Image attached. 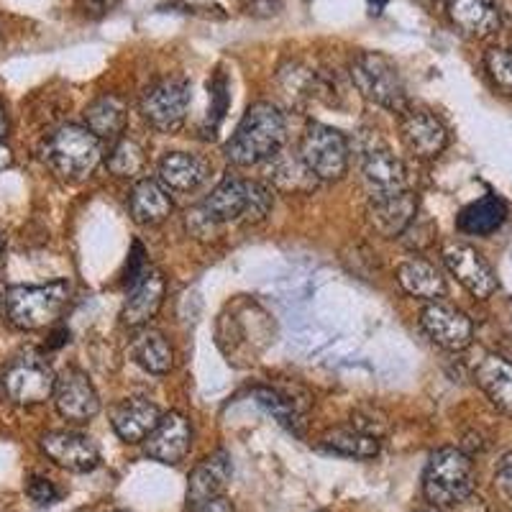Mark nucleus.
I'll return each mask as SVG.
<instances>
[{"label":"nucleus","mask_w":512,"mask_h":512,"mask_svg":"<svg viewBox=\"0 0 512 512\" xmlns=\"http://www.w3.org/2000/svg\"><path fill=\"white\" fill-rule=\"evenodd\" d=\"M285 136V116L272 103H254L228 139V162L236 167H254V164L267 162L274 154L282 152Z\"/></svg>","instance_id":"f257e3e1"},{"label":"nucleus","mask_w":512,"mask_h":512,"mask_svg":"<svg viewBox=\"0 0 512 512\" xmlns=\"http://www.w3.org/2000/svg\"><path fill=\"white\" fill-rule=\"evenodd\" d=\"M41 157L54 175L67 182H80L95 172L103 159L100 139L82 126H59L41 146Z\"/></svg>","instance_id":"f03ea898"},{"label":"nucleus","mask_w":512,"mask_h":512,"mask_svg":"<svg viewBox=\"0 0 512 512\" xmlns=\"http://www.w3.org/2000/svg\"><path fill=\"white\" fill-rule=\"evenodd\" d=\"M70 282L57 280L47 285H18L3 297L6 315L21 331H41L54 326L70 303Z\"/></svg>","instance_id":"7ed1b4c3"},{"label":"nucleus","mask_w":512,"mask_h":512,"mask_svg":"<svg viewBox=\"0 0 512 512\" xmlns=\"http://www.w3.org/2000/svg\"><path fill=\"white\" fill-rule=\"evenodd\" d=\"M423 492L433 507H454L469 500L474 492L472 459L461 448H438L425 466Z\"/></svg>","instance_id":"20e7f679"},{"label":"nucleus","mask_w":512,"mask_h":512,"mask_svg":"<svg viewBox=\"0 0 512 512\" xmlns=\"http://www.w3.org/2000/svg\"><path fill=\"white\" fill-rule=\"evenodd\" d=\"M351 80L356 90L379 108L405 113L408 108V93L397 72V64L382 52H361L351 62Z\"/></svg>","instance_id":"39448f33"},{"label":"nucleus","mask_w":512,"mask_h":512,"mask_svg":"<svg viewBox=\"0 0 512 512\" xmlns=\"http://www.w3.org/2000/svg\"><path fill=\"white\" fill-rule=\"evenodd\" d=\"M190 85L182 77H162L141 95V116L159 134H177L187 121Z\"/></svg>","instance_id":"423d86ee"},{"label":"nucleus","mask_w":512,"mask_h":512,"mask_svg":"<svg viewBox=\"0 0 512 512\" xmlns=\"http://www.w3.org/2000/svg\"><path fill=\"white\" fill-rule=\"evenodd\" d=\"M297 154L320 182L341 180L349 169V141L341 131L323 123H310Z\"/></svg>","instance_id":"0eeeda50"},{"label":"nucleus","mask_w":512,"mask_h":512,"mask_svg":"<svg viewBox=\"0 0 512 512\" xmlns=\"http://www.w3.org/2000/svg\"><path fill=\"white\" fill-rule=\"evenodd\" d=\"M3 390H6L8 400L16 405H41L54 395V377L52 367L39 356H21L3 372Z\"/></svg>","instance_id":"6e6552de"},{"label":"nucleus","mask_w":512,"mask_h":512,"mask_svg":"<svg viewBox=\"0 0 512 512\" xmlns=\"http://www.w3.org/2000/svg\"><path fill=\"white\" fill-rule=\"evenodd\" d=\"M420 326L433 344L446 351H464L474 338L472 318L441 300L425 305L420 313Z\"/></svg>","instance_id":"1a4fd4ad"},{"label":"nucleus","mask_w":512,"mask_h":512,"mask_svg":"<svg viewBox=\"0 0 512 512\" xmlns=\"http://www.w3.org/2000/svg\"><path fill=\"white\" fill-rule=\"evenodd\" d=\"M52 397L54 405H57V413L64 420H70V423H88L100 410V397L95 392L93 382H90L88 374L75 367L64 369L59 374Z\"/></svg>","instance_id":"9d476101"},{"label":"nucleus","mask_w":512,"mask_h":512,"mask_svg":"<svg viewBox=\"0 0 512 512\" xmlns=\"http://www.w3.org/2000/svg\"><path fill=\"white\" fill-rule=\"evenodd\" d=\"M443 264H446L448 272L454 274L456 280H459L466 290L472 292L474 297H479V300H487V297L495 295V272H492V267L484 262L482 254H479L474 246L459 244V241L448 244L446 249H443Z\"/></svg>","instance_id":"9b49d317"},{"label":"nucleus","mask_w":512,"mask_h":512,"mask_svg":"<svg viewBox=\"0 0 512 512\" xmlns=\"http://www.w3.org/2000/svg\"><path fill=\"white\" fill-rule=\"evenodd\" d=\"M41 451L49 456L57 466L67 472H93L100 464V451L93 443V438L82 436V433L70 431H52L41 436Z\"/></svg>","instance_id":"f8f14e48"},{"label":"nucleus","mask_w":512,"mask_h":512,"mask_svg":"<svg viewBox=\"0 0 512 512\" xmlns=\"http://www.w3.org/2000/svg\"><path fill=\"white\" fill-rule=\"evenodd\" d=\"M369 223L384 239H397L418 218V198L410 190L369 198Z\"/></svg>","instance_id":"ddd939ff"},{"label":"nucleus","mask_w":512,"mask_h":512,"mask_svg":"<svg viewBox=\"0 0 512 512\" xmlns=\"http://www.w3.org/2000/svg\"><path fill=\"white\" fill-rule=\"evenodd\" d=\"M400 136L408 152L418 159H436L448 144L446 126L428 111L402 113Z\"/></svg>","instance_id":"4468645a"},{"label":"nucleus","mask_w":512,"mask_h":512,"mask_svg":"<svg viewBox=\"0 0 512 512\" xmlns=\"http://www.w3.org/2000/svg\"><path fill=\"white\" fill-rule=\"evenodd\" d=\"M254 397L269 415H272L282 428H287L295 436H303L305 428V413L310 408V397L305 395V390L300 387H292V392L287 387H254L251 390Z\"/></svg>","instance_id":"2eb2a0df"},{"label":"nucleus","mask_w":512,"mask_h":512,"mask_svg":"<svg viewBox=\"0 0 512 512\" xmlns=\"http://www.w3.org/2000/svg\"><path fill=\"white\" fill-rule=\"evenodd\" d=\"M192 446L190 420L182 413L162 415L154 433L146 438V456L159 464H180Z\"/></svg>","instance_id":"dca6fc26"},{"label":"nucleus","mask_w":512,"mask_h":512,"mask_svg":"<svg viewBox=\"0 0 512 512\" xmlns=\"http://www.w3.org/2000/svg\"><path fill=\"white\" fill-rule=\"evenodd\" d=\"M164 292H167V282L157 269L141 274V280L131 285V292L123 305V323L128 328H144L157 318L159 308L164 303Z\"/></svg>","instance_id":"f3484780"},{"label":"nucleus","mask_w":512,"mask_h":512,"mask_svg":"<svg viewBox=\"0 0 512 512\" xmlns=\"http://www.w3.org/2000/svg\"><path fill=\"white\" fill-rule=\"evenodd\" d=\"M159 420H162V410L144 397H128L111 410L113 431L126 443L146 441L159 425Z\"/></svg>","instance_id":"a211bd4d"},{"label":"nucleus","mask_w":512,"mask_h":512,"mask_svg":"<svg viewBox=\"0 0 512 512\" xmlns=\"http://www.w3.org/2000/svg\"><path fill=\"white\" fill-rule=\"evenodd\" d=\"M249 203H251V180L239 177H226L218 182L216 190L203 200V208L218 226H226L233 221L249 223Z\"/></svg>","instance_id":"6ab92c4d"},{"label":"nucleus","mask_w":512,"mask_h":512,"mask_svg":"<svg viewBox=\"0 0 512 512\" xmlns=\"http://www.w3.org/2000/svg\"><path fill=\"white\" fill-rule=\"evenodd\" d=\"M361 175L369 187V195H392L408 190V172L405 164L387 149H369L361 159Z\"/></svg>","instance_id":"aec40b11"},{"label":"nucleus","mask_w":512,"mask_h":512,"mask_svg":"<svg viewBox=\"0 0 512 512\" xmlns=\"http://www.w3.org/2000/svg\"><path fill=\"white\" fill-rule=\"evenodd\" d=\"M233 474L231 456L226 451H216L205 461H200L190 474V484H187V502L190 507H198L203 502L216 500L223 495V489L228 487Z\"/></svg>","instance_id":"412c9836"},{"label":"nucleus","mask_w":512,"mask_h":512,"mask_svg":"<svg viewBox=\"0 0 512 512\" xmlns=\"http://www.w3.org/2000/svg\"><path fill=\"white\" fill-rule=\"evenodd\" d=\"M448 18L454 21L456 29L464 31L474 39H487L495 31H500V11L495 0H448Z\"/></svg>","instance_id":"4be33fe9"},{"label":"nucleus","mask_w":512,"mask_h":512,"mask_svg":"<svg viewBox=\"0 0 512 512\" xmlns=\"http://www.w3.org/2000/svg\"><path fill=\"white\" fill-rule=\"evenodd\" d=\"M210 175L208 159L198 154L172 152L159 162V182L172 192L198 190Z\"/></svg>","instance_id":"5701e85b"},{"label":"nucleus","mask_w":512,"mask_h":512,"mask_svg":"<svg viewBox=\"0 0 512 512\" xmlns=\"http://www.w3.org/2000/svg\"><path fill=\"white\" fill-rule=\"evenodd\" d=\"M128 208H131V218L139 226H157V223L167 221L172 216V200L167 195V187L157 180H139L131 190L128 198Z\"/></svg>","instance_id":"b1692460"},{"label":"nucleus","mask_w":512,"mask_h":512,"mask_svg":"<svg viewBox=\"0 0 512 512\" xmlns=\"http://www.w3.org/2000/svg\"><path fill=\"white\" fill-rule=\"evenodd\" d=\"M397 282L410 297H418V300H441L446 295V280L443 274L433 267L431 262H425L420 256H413L408 262H402L397 267Z\"/></svg>","instance_id":"393cba45"},{"label":"nucleus","mask_w":512,"mask_h":512,"mask_svg":"<svg viewBox=\"0 0 512 512\" xmlns=\"http://www.w3.org/2000/svg\"><path fill=\"white\" fill-rule=\"evenodd\" d=\"M477 384L500 413L512 415V364L497 354H487L477 367Z\"/></svg>","instance_id":"a878e982"},{"label":"nucleus","mask_w":512,"mask_h":512,"mask_svg":"<svg viewBox=\"0 0 512 512\" xmlns=\"http://www.w3.org/2000/svg\"><path fill=\"white\" fill-rule=\"evenodd\" d=\"M269 169L267 175L272 180V185L282 192H313L318 187V177L310 172L308 164L303 162L300 154H287V152H277L272 159H267Z\"/></svg>","instance_id":"bb28decb"},{"label":"nucleus","mask_w":512,"mask_h":512,"mask_svg":"<svg viewBox=\"0 0 512 512\" xmlns=\"http://www.w3.org/2000/svg\"><path fill=\"white\" fill-rule=\"evenodd\" d=\"M128 123V108L118 95H100L85 108V128L98 139H118Z\"/></svg>","instance_id":"cd10ccee"},{"label":"nucleus","mask_w":512,"mask_h":512,"mask_svg":"<svg viewBox=\"0 0 512 512\" xmlns=\"http://www.w3.org/2000/svg\"><path fill=\"white\" fill-rule=\"evenodd\" d=\"M131 356L149 374H167L172 369V361H175V354H172V346L167 344V338L146 326L136 328L134 338H131Z\"/></svg>","instance_id":"c85d7f7f"},{"label":"nucleus","mask_w":512,"mask_h":512,"mask_svg":"<svg viewBox=\"0 0 512 512\" xmlns=\"http://www.w3.org/2000/svg\"><path fill=\"white\" fill-rule=\"evenodd\" d=\"M505 216V203L497 200L495 195H484V198L474 200V203L461 210L459 218H456V226H459L461 233H469V236H489L505 223Z\"/></svg>","instance_id":"c756f323"},{"label":"nucleus","mask_w":512,"mask_h":512,"mask_svg":"<svg viewBox=\"0 0 512 512\" xmlns=\"http://www.w3.org/2000/svg\"><path fill=\"white\" fill-rule=\"evenodd\" d=\"M323 446L338 456H351V459H372L379 454V438L361 433L359 428H333L323 436Z\"/></svg>","instance_id":"7c9ffc66"},{"label":"nucleus","mask_w":512,"mask_h":512,"mask_svg":"<svg viewBox=\"0 0 512 512\" xmlns=\"http://www.w3.org/2000/svg\"><path fill=\"white\" fill-rule=\"evenodd\" d=\"M108 164V172L116 177H139L146 167V154L141 149V144H136L134 139H118L113 144L111 154L105 159Z\"/></svg>","instance_id":"2f4dec72"},{"label":"nucleus","mask_w":512,"mask_h":512,"mask_svg":"<svg viewBox=\"0 0 512 512\" xmlns=\"http://www.w3.org/2000/svg\"><path fill=\"white\" fill-rule=\"evenodd\" d=\"M484 67H487L489 77H492L497 88L505 95H512V52L500 47L489 49L484 54Z\"/></svg>","instance_id":"473e14b6"},{"label":"nucleus","mask_w":512,"mask_h":512,"mask_svg":"<svg viewBox=\"0 0 512 512\" xmlns=\"http://www.w3.org/2000/svg\"><path fill=\"white\" fill-rule=\"evenodd\" d=\"M185 228L192 239H198V241H213L218 233H221V226H218V223L205 213L203 205H195L192 210H187Z\"/></svg>","instance_id":"72a5a7b5"},{"label":"nucleus","mask_w":512,"mask_h":512,"mask_svg":"<svg viewBox=\"0 0 512 512\" xmlns=\"http://www.w3.org/2000/svg\"><path fill=\"white\" fill-rule=\"evenodd\" d=\"M29 497L36 502V505H52L57 502L59 492L49 479H41V477H31L29 479Z\"/></svg>","instance_id":"f704fd0d"},{"label":"nucleus","mask_w":512,"mask_h":512,"mask_svg":"<svg viewBox=\"0 0 512 512\" xmlns=\"http://www.w3.org/2000/svg\"><path fill=\"white\" fill-rule=\"evenodd\" d=\"M495 487L507 502H512V454L502 456L495 472Z\"/></svg>","instance_id":"c9c22d12"},{"label":"nucleus","mask_w":512,"mask_h":512,"mask_svg":"<svg viewBox=\"0 0 512 512\" xmlns=\"http://www.w3.org/2000/svg\"><path fill=\"white\" fill-rule=\"evenodd\" d=\"M80 6L85 8V13H90V16H103V13H108L111 8L118 6V0H80Z\"/></svg>","instance_id":"e433bc0d"},{"label":"nucleus","mask_w":512,"mask_h":512,"mask_svg":"<svg viewBox=\"0 0 512 512\" xmlns=\"http://www.w3.org/2000/svg\"><path fill=\"white\" fill-rule=\"evenodd\" d=\"M280 8V0H251L249 3V13L254 16H274Z\"/></svg>","instance_id":"4c0bfd02"},{"label":"nucleus","mask_w":512,"mask_h":512,"mask_svg":"<svg viewBox=\"0 0 512 512\" xmlns=\"http://www.w3.org/2000/svg\"><path fill=\"white\" fill-rule=\"evenodd\" d=\"M192 512H233V510H231V502H228L226 497H216V500L192 507Z\"/></svg>","instance_id":"58836bf2"},{"label":"nucleus","mask_w":512,"mask_h":512,"mask_svg":"<svg viewBox=\"0 0 512 512\" xmlns=\"http://www.w3.org/2000/svg\"><path fill=\"white\" fill-rule=\"evenodd\" d=\"M11 164H13V152L8 149L6 144H3V141H0V172H6Z\"/></svg>","instance_id":"ea45409f"},{"label":"nucleus","mask_w":512,"mask_h":512,"mask_svg":"<svg viewBox=\"0 0 512 512\" xmlns=\"http://www.w3.org/2000/svg\"><path fill=\"white\" fill-rule=\"evenodd\" d=\"M387 3H390V0H367L369 13H374V16H379V13H382L384 8H387Z\"/></svg>","instance_id":"a19ab883"},{"label":"nucleus","mask_w":512,"mask_h":512,"mask_svg":"<svg viewBox=\"0 0 512 512\" xmlns=\"http://www.w3.org/2000/svg\"><path fill=\"white\" fill-rule=\"evenodd\" d=\"M8 134V116H6V108H3V103H0V141L6 139Z\"/></svg>","instance_id":"79ce46f5"},{"label":"nucleus","mask_w":512,"mask_h":512,"mask_svg":"<svg viewBox=\"0 0 512 512\" xmlns=\"http://www.w3.org/2000/svg\"><path fill=\"white\" fill-rule=\"evenodd\" d=\"M64 341H67V331H57L52 336V341H49V346H52V349H57V346H62Z\"/></svg>","instance_id":"37998d69"},{"label":"nucleus","mask_w":512,"mask_h":512,"mask_svg":"<svg viewBox=\"0 0 512 512\" xmlns=\"http://www.w3.org/2000/svg\"><path fill=\"white\" fill-rule=\"evenodd\" d=\"M3 256H6V236L0 233V262H3Z\"/></svg>","instance_id":"c03bdc74"},{"label":"nucleus","mask_w":512,"mask_h":512,"mask_svg":"<svg viewBox=\"0 0 512 512\" xmlns=\"http://www.w3.org/2000/svg\"><path fill=\"white\" fill-rule=\"evenodd\" d=\"M420 3H425V6H438V3H446L448 6V0H420Z\"/></svg>","instance_id":"a18cd8bd"},{"label":"nucleus","mask_w":512,"mask_h":512,"mask_svg":"<svg viewBox=\"0 0 512 512\" xmlns=\"http://www.w3.org/2000/svg\"><path fill=\"white\" fill-rule=\"evenodd\" d=\"M418 512H441L438 507H425V510H418Z\"/></svg>","instance_id":"49530a36"},{"label":"nucleus","mask_w":512,"mask_h":512,"mask_svg":"<svg viewBox=\"0 0 512 512\" xmlns=\"http://www.w3.org/2000/svg\"><path fill=\"white\" fill-rule=\"evenodd\" d=\"M118 512H123V510H118Z\"/></svg>","instance_id":"de8ad7c7"}]
</instances>
